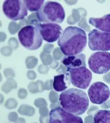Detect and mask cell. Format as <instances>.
I'll return each instance as SVG.
<instances>
[{
	"instance_id": "1",
	"label": "cell",
	"mask_w": 110,
	"mask_h": 123,
	"mask_svg": "<svg viewBox=\"0 0 110 123\" xmlns=\"http://www.w3.org/2000/svg\"><path fill=\"white\" fill-rule=\"evenodd\" d=\"M57 44L64 56L81 54L87 45L86 32L79 27L69 26L64 31Z\"/></svg>"
},
{
	"instance_id": "2",
	"label": "cell",
	"mask_w": 110,
	"mask_h": 123,
	"mask_svg": "<svg viewBox=\"0 0 110 123\" xmlns=\"http://www.w3.org/2000/svg\"><path fill=\"white\" fill-rule=\"evenodd\" d=\"M59 101L63 109L77 116L83 114L89 104L86 93L81 89L74 88L62 92L59 96Z\"/></svg>"
},
{
	"instance_id": "3",
	"label": "cell",
	"mask_w": 110,
	"mask_h": 123,
	"mask_svg": "<svg viewBox=\"0 0 110 123\" xmlns=\"http://www.w3.org/2000/svg\"><path fill=\"white\" fill-rule=\"evenodd\" d=\"M37 15L40 22L50 24H61L65 17L63 6L55 1L45 2Z\"/></svg>"
},
{
	"instance_id": "4",
	"label": "cell",
	"mask_w": 110,
	"mask_h": 123,
	"mask_svg": "<svg viewBox=\"0 0 110 123\" xmlns=\"http://www.w3.org/2000/svg\"><path fill=\"white\" fill-rule=\"evenodd\" d=\"M18 39L22 46L30 51L39 49L43 42L39 30L31 25L25 26L19 31Z\"/></svg>"
},
{
	"instance_id": "5",
	"label": "cell",
	"mask_w": 110,
	"mask_h": 123,
	"mask_svg": "<svg viewBox=\"0 0 110 123\" xmlns=\"http://www.w3.org/2000/svg\"><path fill=\"white\" fill-rule=\"evenodd\" d=\"M29 25L37 27L40 31L43 40L48 43H52L57 41L64 32L62 27L58 24L42 23L38 20L31 21Z\"/></svg>"
},
{
	"instance_id": "6",
	"label": "cell",
	"mask_w": 110,
	"mask_h": 123,
	"mask_svg": "<svg viewBox=\"0 0 110 123\" xmlns=\"http://www.w3.org/2000/svg\"><path fill=\"white\" fill-rule=\"evenodd\" d=\"M88 65L96 74L106 73L110 70V53L103 51L94 52L89 57Z\"/></svg>"
},
{
	"instance_id": "7",
	"label": "cell",
	"mask_w": 110,
	"mask_h": 123,
	"mask_svg": "<svg viewBox=\"0 0 110 123\" xmlns=\"http://www.w3.org/2000/svg\"><path fill=\"white\" fill-rule=\"evenodd\" d=\"M88 45L93 51H110V33L94 29L89 32Z\"/></svg>"
},
{
	"instance_id": "8",
	"label": "cell",
	"mask_w": 110,
	"mask_h": 123,
	"mask_svg": "<svg viewBox=\"0 0 110 123\" xmlns=\"http://www.w3.org/2000/svg\"><path fill=\"white\" fill-rule=\"evenodd\" d=\"M3 11L6 17L14 21L20 20L28 15V10L23 1L6 0L3 5Z\"/></svg>"
},
{
	"instance_id": "9",
	"label": "cell",
	"mask_w": 110,
	"mask_h": 123,
	"mask_svg": "<svg viewBox=\"0 0 110 123\" xmlns=\"http://www.w3.org/2000/svg\"><path fill=\"white\" fill-rule=\"evenodd\" d=\"M69 73L71 83L79 89H86L89 86L93 75L90 70L86 67L67 68Z\"/></svg>"
},
{
	"instance_id": "10",
	"label": "cell",
	"mask_w": 110,
	"mask_h": 123,
	"mask_svg": "<svg viewBox=\"0 0 110 123\" xmlns=\"http://www.w3.org/2000/svg\"><path fill=\"white\" fill-rule=\"evenodd\" d=\"M88 96L92 103L103 104L110 97V88L104 83L97 81L93 83L89 88Z\"/></svg>"
},
{
	"instance_id": "11",
	"label": "cell",
	"mask_w": 110,
	"mask_h": 123,
	"mask_svg": "<svg viewBox=\"0 0 110 123\" xmlns=\"http://www.w3.org/2000/svg\"><path fill=\"white\" fill-rule=\"evenodd\" d=\"M48 119V122L50 123H83L81 117L65 111L64 109L60 107L53 108L50 111Z\"/></svg>"
},
{
	"instance_id": "12",
	"label": "cell",
	"mask_w": 110,
	"mask_h": 123,
	"mask_svg": "<svg viewBox=\"0 0 110 123\" xmlns=\"http://www.w3.org/2000/svg\"><path fill=\"white\" fill-rule=\"evenodd\" d=\"M60 62L67 68L86 67V56L85 54L82 53L74 56H64L61 59Z\"/></svg>"
},
{
	"instance_id": "13",
	"label": "cell",
	"mask_w": 110,
	"mask_h": 123,
	"mask_svg": "<svg viewBox=\"0 0 110 123\" xmlns=\"http://www.w3.org/2000/svg\"><path fill=\"white\" fill-rule=\"evenodd\" d=\"M69 73L55 76L53 80V88L58 92H62L67 89L70 84Z\"/></svg>"
},
{
	"instance_id": "14",
	"label": "cell",
	"mask_w": 110,
	"mask_h": 123,
	"mask_svg": "<svg viewBox=\"0 0 110 123\" xmlns=\"http://www.w3.org/2000/svg\"><path fill=\"white\" fill-rule=\"evenodd\" d=\"M89 23L100 31L110 33V14L102 18H90Z\"/></svg>"
},
{
	"instance_id": "15",
	"label": "cell",
	"mask_w": 110,
	"mask_h": 123,
	"mask_svg": "<svg viewBox=\"0 0 110 123\" xmlns=\"http://www.w3.org/2000/svg\"><path fill=\"white\" fill-rule=\"evenodd\" d=\"M93 122L96 123H110V111L100 110L94 114Z\"/></svg>"
},
{
	"instance_id": "16",
	"label": "cell",
	"mask_w": 110,
	"mask_h": 123,
	"mask_svg": "<svg viewBox=\"0 0 110 123\" xmlns=\"http://www.w3.org/2000/svg\"><path fill=\"white\" fill-rule=\"evenodd\" d=\"M45 1L43 0H24L23 1L27 9L30 12H38L42 8Z\"/></svg>"
},
{
	"instance_id": "17",
	"label": "cell",
	"mask_w": 110,
	"mask_h": 123,
	"mask_svg": "<svg viewBox=\"0 0 110 123\" xmlns=\"http://www.w3.org/2000/svg\"><path fill=\"white\" fill-rule=\"evenodd\" d=\"M29 61H31L30 64H27V66L28 68H34L37 64V62H38V60L36 57H34L33 56H31L30 57H28L26 61V63H29Z\"/></svg>"
},
{
	"instance_id": "18",
	"label": "cell",
	"mask_w": 110,
	"mask_h": 123,
	"mask_svg": "<svg viewBox=\"0 0 110 123\" xmlns=\"http://www.w3.org/2000/svg\"><path fill=\"white\" fill-rule=\"evenodd\" d=\"M41 59L45 64H49L51 63V62H52V56L50 55L43 54V53H42L41 54Z\"/></svg>"
},
{
	"instance_id": "19",
	"label": "cell",
	"mask_w": 110,
	"mask_h": 123,
	"mask_svg": "<svg viewBox=\"0 0 110 123\" xmlns=\"http://www.w3.org/2000/svg\"><path fill=\"white\" fill-rule=\"evenodd\" d=\"M63 53H61L59 51V49L57 48L54 50L53 52V57L55 58V59H60L62 57H63Z\"/></svg>"
},
{
	"instance_id": "20",
	"label": "cell",
	"mask_w": 110,
	"mask_h": 123,
	"mask_svg": "<svg viewBox=\"0 0 110 123\" xmlns=\"http://www.w3.org/2000/svg\"><path fill=\"white\" fill-rule=\"evenodd\" d=\"M57 98H58V95L57 93L55 92H51L49 94V100L52 102V103H54L55 102L57 101Z\"/></svg>"
},
{
	"instance_id": "21",
	"label": "cell",
	"mask_w": 110,
	"mask_h": 123,
	"mask_svg": "<svg viewBox=\"0 0 110 123\" xmlns=\"http://www.w3.org/2000/svg\"><path fill=\"white\" fill-rule=\"evenodd\" d=\"M57 73H58V74H60L61 73H62V74H64V73H67L68 71H67V68L66 67H65L64 65H63V64H60V66H59V68H58V69H57Z\"/></svg>"
},
{
	"instance_id": "22",
	"label": "cell",
	"mask_w": 110,
	"mask_h": 123,
	"mask_svg": "<svg viewBox=\"0 0 110 123\" xmlns=\"http://www.w3.org/2000/svg\"><path fill=\"white\" fill-rule=\"evenodd\" d=\"M53 46L52 44H45L43 47V52L47 53V54L50 53L52 49H53Z\"/></svg>"
},
{
	"instance_id": "23",
	"label": "cell",
	"mask_w": 110,
	"mask_h": 123,
	"mask_svg": "<svg viewBox=\"0 0 110 123\" xmlns=\"http://www.w3.org/2000/svg\"><path fill=\"white\" fill-rule=\"evenodd\" d=\"M18 95L19 98H26V97L27 95V90L24 89L20 90L18 91Z\"/></svg>"
},
{
	"instance_id": "24",
	"label": "cell",
	"mask_w": 110,
	"mask_h": 123,
	"mask_svg": "<svg viewBox=\"0 0 110 123\" xmlns=\"http://www.w3.org/2000/svg\"><path fill=\"white\" fill-rule=\"evenodd\" d=\"M38 70L39 71V73H42V74H44V73H47L48 70V68L47 67H46V66H43V64H41L38 67Z\"/></svg>"
},
{
	"instance_id": "25",
	"label": "cell",
	"mask_w": 110,
	"mask_h": 123,
	"mask_svg": "<svg viewBox=\"0 0 110 123\" xmlns=\"http://www.w3.org/2000/svg\"><path fill=\"white\" fill-rule=\"evenodd\" d=\"M17 105V102L16 101V100H15L13 103H10L8 102H6V107L7 109H13L15 108Z\"/></svg>"
},
{
	"instance_id": "26",
	"label": "cell",
	"mask_w": 110,
	"mask_h": 123,
	"mask_svg": "<svg viewBox=\"0 0 110 123\" xmlns=\"http://www.w3.org/2000/svg\"><path fill=\"white\" fill-rule=\"evenodd\" d=\"M27 76L29 79L34 80L36 78V73L34 71H29L27 73Z\"/></svg>"
},
{
	"instance_id": "27",
	"label": "cell",
	"mask_w": 110,
	"mask_h": 123,
	"mask_svg": "<svg viewBox=\"0 0 110 123\" xmlns=\"http://www.w3.org/2000/svg\"><path fill=\"white\" fill-rule=\"evenodd\" d=\"M52 82H53V80H48L47 82L45 83V85H44V88H45L46 90H49L52 88V86H51V85H52Z\"/></svg>"
},
{
	"instance_id": "28",
	"label": "cell",
	"mask_w": 110,
	"mask_h": 123,
	"mask_svg": "<svg viewBox=\"0 0 110 123\" xmlns=\"http://www.w3.org/2000/svg\"><path fill=\"white\" fill-rule=\"evenodd\" d=\"M98 107L91 106V107L90 108V109L88 111V112H87V114H88L89 115L92 114H94V112H95V111H98Z\"/></svg>"
},
{
	"instance_id": "29",
	"label": "cell",
	"mask_w": 110,
	"mask_h": 123,
	"mask_svg": "<svg viewBox=\"0 0 110 123\" xmlns=\"http://www.w3.org/2000/svg\"><path fill=\"white\" fill-rule=\"evenodd\" d=\"M110 101H108V104H110ZM103 108H110V105H105V106L103 107Z\"/></svg>"
}]
</instances>
